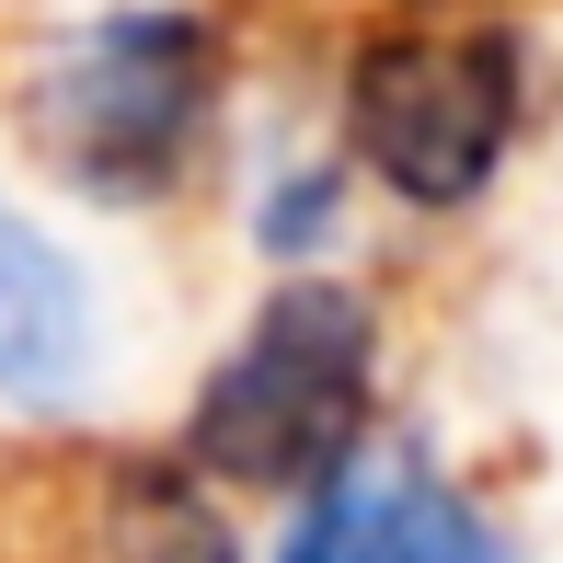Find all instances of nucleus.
<instances>
[{"instance_id": "1", "label": "nucleus", "mask_w": 563, "mask_h": 563, "mask_svg": "<svg viewBox=\"0 0 563 563\" xmlns=\"http://www.w3.org/2000/svg\"><path fill=\"white\" fill-rule=\"evenodd\" d=\"M379 426V311L334 276H276L185 415V460L253 495H322Z\"/></svg>"}, {"instance_id": "2", "label": "nucleus", "mask_w": 563, "mask_h": 563, "mask_svg": "<svg viewBox=\"0 0 563 563\" xmlns=\"http://www.w3.org/2000/svg\"><path fill=\"white\" fill-rule=\"evenodd\" d=\"M208 115H219V35L196 12H104L23 92V126H35L46 173L69 196H92V208L173 196Z\"/></svg>"}, {"instance_id": "3", "label": "nucleus", "mask_w": 563, "mask_h": 563, "mask_svg": "<svg viewBox=\"0 0 563 563\" xmlns=\"http://www.w3.org/2000/svg\"><path fill=\"white\" fill-rule=\"evenodd\" d=\"M529 115V69L506 23H415V35H368L345 69V150L379 196L449 219L506 173Z\"/></svg>"}, {"instance_id": "4", "label": "nucleus", "mask_w": 563, "mask_h": 563, "mask_svg": "<svg viewBox=\"0 0 563 563\" xmlns=\"http://www.w3.org/2000/svg\"><path fill=\"white\" fill-rule=\"evenodd\" d=\"M276 563H518V541L460 483H438L426 460H379L368 449L345 483L299 495Z\"/></svg>"}, {"instance_id": "5", "label": "nucleus", "mask_w": 563, "mask_h": 563, "mask_svg": "<svg viewBox=\"0 0 563 563\" xmlns=\"http://www.w3.org/2000/svg\"><path fill=\"white\" fill-rule=\"evenodd\" d=\"M104 368V311H92V276L46 242L35 219L0 196V402L23 415H58L81 402V379Z\"/></svg>"}, {"instance_id": "6", "label": "nucleus", "mask_w": 563, "mask_h": 563, "mask_svg": "<svg viewBox=\"0 0 563 563\" xmlns=\"http://www.w3.org/2000/svg\"><path fill=\"white\" fill-rule=\"evenodd\" d=\"M104 552L115 563H242L230 518L208 506V483H185V460H173V472H115Z\"/></svg>"}, {"instance_id": "7", "label": "nucleus", "mask_w": 563, "mask_h": 563, "mask_svg": "<svg viewBox=\"0 0 563 563\" xmlns=\"http://www.w3.org/2000/svg\"><path fill=\"white\" fill-rule=\"evenodd\" d=\"M322 219H334V173H299L288 196H265V242H276V253H311Z\"/></svg>"}]
</instances>
